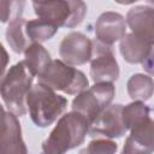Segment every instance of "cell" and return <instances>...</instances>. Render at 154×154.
<instances>
[{
    "label": "cell",
    "instance_id": "obj_10",
    "mask_svg": "<svg viewBox=\"0 0 154 154\" xmlns=\"http://www.w3.org/2000/svg\"><path fill=\"white\" fill-rule=\"evenodd\" d=\"M122 108L123 105L116 103L106 107L89 125L90 136L100 135L108 140L119 138L128 131L122 120Z\"/></svg>",
    "mask_w": 154,
    "mask_h": 154
},
{
    "label": "cell",
    "instance_id": "obj_21",
    "mask_svg": "<svg viewBox=\"0 0 154 154\" xmlns=\"http://www.w3.org/2000/svg\"><path fill=\"white\" fill-rule=\"evenodd\" d=\"M152 153H153V150L147 149V148L140 146L138 143H136L135 141H132L128 136L120 154H152Z\"/></svg>",
    "mask_w": 154,
    "mask_h": 154
},
{
    "label": "cell",
    "instance_id": "obj_4",
    "mask_svg": "<svg viewBox=\"0 0 154 154\" xmlns=\"http://www.w3.org/2000/svg\"><path fill=\"white\" fill-rule=\"evenodd\" d=\"M32 7L38 19L48 22L57 28H75L82 23L87 14V5L81 0L34 1Z\"/></svg>",
    "mask_w": 154,
    "mask_h": 154
},
{
    "label": "cell",
    "instance_id": "obj_17",
    "mask_svg": "<svg viewBox=\"0 0 154 154\" xmlns=\"http://www.w3.org/2000/svg\"><path fill=\"white\" fill-rule=\"evenodd\" d=\"M57 30L58 28L55 25L48 22H45L42 19H38V18L26 20L24 25V32L28 40L31 42H36V43H41V42H45L52 38L55 35Z\"/></svg>",
    "mask_w": 154,
    "mask_h": 154
},
{
    "label": "cell",
    "instance_id": "obj_2",
    "mask_svg": "<svg viewBox=\"0 0 154 154\" xmlns=\"http://www.w3.org/2000/svg\"><path fill=\"white\" fill-rule=\"evenodd\" d=\"M34 76L24 61H18L0 77V96L10 112L17 117L26 113V95L32 87Z\"/></svg>",
    "mask_w": 154,
    "mask_h": 154
},
{
    "label": "cell",
    "instance_id": "obj_20",
    "mask_svg": "<svg viewBox=\"0 0 154 154\" xmlns=\"http://www.w3.org/2000/svg\"><path fill=\"white\" fill-rule=\"evenodd\" d=\"M24 1H5L0 0V22L7 23L14 18L22 17Z\"/></svg>",
    "mask_w": 154,
    "mask_h": 154
},
{
    "label": "cell",
    "instance_id": "obj_6",
    "mask_svg": "<svg viewBox=\"0 0 154 154\" xmlns=\"http://www.w3.org/2000/svg\"><path fill=\"white\" fill-rule=\"evenodd\" d=\"M116 94L113 83L101 82L78 93L72 100L71 107L73 112L83 116L89 124L112 102Z\"/></svg>",
    "mask_w": 154,
    "mask_h": 154
},
{
    "label": "cell",
    "instance_id": "obj_9",
    "mask_svg": "<svg viewBox=\"0 0 154 154\" xmlns=\"http://www.w3.org/2000/svg\"><path fill=\"white\" fill-rule=\"evenodd\" d=\"M0 154H28L20 123L10 111L0 114Z\"/></svg>",
    "mask_w": 154,
    "mask_h": 154
},
{
    "label": "cell",
    "instance_id": "obj_3",
    "mask_svg": "<svg viewBox=\"0 0 154 154\" xmlns=\"http://www.w3.org/2000/svg\"><path fill=\"white\" fill-rule=\"evenodd\" d=\"M25 102L32 123L38 128L52 125L67 106L66 97L38 83L31 87Z\"/></svg>",
    "mask_w": 154,
    "mask_h": 154
},
{
    "label": "cell",
    "instance_id": "obj_18",
    "mask_svg": "<svg viewBox=\"0 0 154 154\" xmlns=\"http://www.w3.org/2000/svg\"><path fill=\"white\" fill-rule=\"evenodd\" d=\"M148 117H150V108L141 101H134L122 108V120L126 130H130Z\"/></svg>",
    "mask_w": 154,
    "mask_h": 154
},
{
    "label": "cell",
    "instance_id": "obj_14",
    "mask_svg": "<svg viewBox=\"0 0 154 154\" xmlns=\"http://www.w3.org/2000/svg\"><path fill=\"white\" fill-rule=\"evenodd\" d=\"M23 61H24L26 69L30 71V73L34 77L35 76L38 77L51 64L52 59H51V54L48 53V51L41 43L32 42L24 51V60Z\"/></svg>",
    "mask_w": 154,
    "mask_h": 154
},
{
    "label": "cell",
    "instance_id": "obj_12",
    "mask_svg": "<svg viewBox=\"0 0 154 154\" xmlns=\"http://www.w3.org/2000/svg\"><path fill=\"white\" fill-rule=\"evenodd\" d=\"M125 23L134 35L154 43V8L152 6L140 5L130 8Z\"/></svg>",
    "mask_w": 154,
    "mask_h": 154
},
{
    "label": "cell",
    "instance_id": "obj_13",
    "mask_svg": "<svg viewBox=\"0 0 154 154\" xmlns=\"http://www.w3.org/2000/svg\"><path fill=\"white\" fill-rule=\"evenodd\" d=\"M119 49L123 58L130 64H144L147 59L153 57V43L132 32L123 36Z\"/></svg>",
    "mask_w": 154,
    "mask_h": 154
},
{
    "label": "cell",
    "instance_id": "obj_7",
    "mask_svg": "<svg viewBox=\"0 0 154 154\" xmlns=\"http://www.w3.org/2000/svg\"><path fill=\"white\" fill-rule=\"evenodd\" d=\"M90 77L95 83H113L119 78V66L109 46L93 41L90 58Z\"/></svg>",
    "mask_w": 154,
    "mask_h": 154
},
{
    "label": "cell",
    "instance_id": "obj_22",
    "mask_svg": "<svg viewBox=\"0 0 154 154\" xmlns=\"http://www.w3.org/2000/svg\"><path fill=\"white\" fill-rule=\"evenodd\" d=\"M10 61V57H8V53L7 51L5 49V47L0 43V77L4 75L6 67H7V64Z\"/></svg>",
    "mask_w": 154,
    "mask_h": 154
},
{
    "label": "cell",
    "instance_id": "obj_23",
    "mask_svg": "<svg viewBox=\"0 0 154 154\" xmlns=\"http://www.w3.org/2000/svg\"><path fill=\"white\" fill-rule=\"evenodd\" d=\"M4 112H5V111H4V107H2L1 105H0V114H2Z\"/></svg>",
    "mask_w": 154,
    "mask_h": 154
},
{
    "label": "cell",
    "instance_id": "obj_15",
    "mask_svg": "<svg viewBox=\"0 0 154 154\" xmlns=\"http://www.w3.org/2000/svg\"><path fill=\"white\" fill-rule=\"evenodd\" d=\"M126 90L129 96L134 101L144 102L149 100L153 95L154 83L150 75L144 73H135L132 75L126 84Z\"/></svg>",
    "mask_w": 154,
    "mask_h": 154
},
{
    "label": "cell",
    "instance_id": "obj_8",
    "mask_svg": "<svg viewBox=\"0 0 154 154\" xmlns=\"http://www.w3.org/2000/svg\"><path fill=\"white\" fill-rule=\"evenodd\" d=\"M91 51L93 41L79 31L69 32L59 46L60 60L70 66L88 63L91 58Z\"/></svg>",
    "mask_w": 154,
    "mask_h": 154
},
{
    "label": "cell",
    "instance_id": "obj_11",
    "mask_svg": "<svg viewBox=\"0 0 154 154\" xmlns=\"http://www.w3.org/2000/svg\"><path fill=\"white\" fill-rule=\"evenodd\" d=\"M125 34L126 23L120 13L107 11L99 16L95 23L96 41L111 47L117 41H120Z\"/></svg>",
    "mask_w": 154,
    "mask_h": 154
},
{
    "label": "cell",
    "instance_id": "obj_19",
    "mask_svg": "<svg viewBox=\"0 0 154 154\" xmlns=\"http://www.w3.org/2000/svg\"><path fill=\"white\" fill-rule=\"evenodd\" d=\"M118 144L108 138H96L88 143L79 154H116Z\"/></svg>",
    "mask_w": 154,
    "mask_h": 154
},
{
    "label": "cell",
    "instance_id": "obj_16",
    "mask_svg": "<svg viewBox=\"0 0 154 154\" xmlns=\"http://www.w3.org/2000/svg\"><path fill=\"white\" fill-rule=\"evenodd\" d=\"M25 22L26 20L23 17L14 18L8 23V26L6 29V40L10 47L13 52L19 54L23 53L29 46V40L24 32Z\"/></svg>",
    "mask_w": 154,
    "mask_h": 154
},
{
    "label": "cell",
    "instance_id": "obj_1",
    "mask_svg": "<svg viewBox=\"0 0 154 154\" xmlns=\"http://www.w3.org/2000/svg\"><path fill=\"white\" fill-rule=\"evenodd\" d=\"M88 120L77 112L61 116L48 137L43 141L41 154H65L78 147L89 131Z\"/></svg>",
    "mask_w": 154,
    "mask_h": 154
},
{
    "label": "cell",
    "instance_id": "obj_5",
    "mask_svg": "<svg viewBox=\"0 0 154 154\" xmlns=\"http://www.w3.org/2000/svg\"><path fill=\"white\" fill-rule=\"evenodd\" d=\"M38 84L54 91L60 90L69 95H75L87 89L89 81L81 70L57 59L52 60L42 75L38 76Z\"/></svg>",
    "mask_w": 154,
    "mask_h": 154
}]
</instances>
